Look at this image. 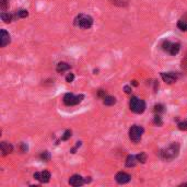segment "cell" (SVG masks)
I'll return each mask as SVG.
<instances>
[{
    "label": "cell",
    "mask_w": 187,
    "mask_h": 187,
    "mask_svg": "<svg viewBox=\"0 0 187 187\" xmlns=\"http://www.w3.org/2000/svg\"><path fill=\"white\" fill-rule=\"evenodd\" d=\"M104 104L105 105H107V106H112V105H114V104L116 103V99L114 96H111V95H106V96L104 97Z\"/></svg>",
    "instance_id": "cell-15"
},
{
    "label": "cell",
    "mask_w": 187,
    "mask_h": 187,
    "mask_svg": "<svg viewBox=\"0 0 187 187\" xmlns=\"http://www.w3.org/2000/svg\"><path fill=\"white\" fill-rule=\"evenodd\" d=\"M28 16H29V12L26 11V10H19L16 13V18H26Z\"/></svg>",
    "instance_id": "cell-18"
},
{
    "label": "cell",
    "mask_w": 187,
    "mask_h": 187,
    "mask_svg": "<svg viewBox=\"0 0 187 187\" xmlns=\"http://www.w3.org/2000/svg\"><path fill=\"white\" fill-rule=\"evenodd\" d=\"M177 26H178V29H180V31H187V21L184 20V19L182 18L180 21H178Z\"/></svg>",
    "instance_id": "cell-17"
},
{
    "label": "cell",
    "mask_w": 187,
    "mask_h": 187,
    "mask_svg": "<svg viewBox=\"0 0 187 187\" xmlns=\"http://www.w3.org/2000/svg\"><path fill=\"white\" fill-rule=\"evenodd\" d=\"M99 96H101V97H105L106 95H105V91L104 90H100V92H99Z\"/></svg>",
    "instance_id": "cell-29"
},
{
    "label": "cell",
    "mask_w": 187,
    "mask_h": 187,
    "mask_svg": "<svg viewBox=\"0 0 187 187\" xmlns=\"http://www.w3.org/2000/svg\"><path fill=\"white\" fill-rule=\"evenodd\" d=\"M83 100V95H74L71 93H67L64 96V103L67 105V106H73L79 104Z\"/></svg>",
    "instance_id": "cell-6"
},
{
    "label": "cell",
    "mask_w": 187,
    "mask_h": 187,
    "mask_svg": "<svg viewBox=\"0 0 187 187\" xmlns=\"http://www.w3.org/2000/svg\"><path fill=\"white\" fill-rule=\"evenodd\" d=\"M10 43V35L6 30H1L0 32V46L5 47Z\"/></svg>",
    "instance_id": "cell-11"
},
{
    "label": "cell",
    "mask_w": 187,
    "mask_h": 187,
    "mask_svg": "<svg viewBox=\"0 0 187 187\" xmlns=\"http://www.w3.org/2000/svg\"><path fill=\"white\" fill-rule=\"evenodd\" d=\"M74 24L81 29H90L93 24V19L87 14H79L74 20Z\"/></svg>",
    "instance_id": "cell-3"
},
{
    "label": "cell",
    "mask_w": 187,
    "mask_h": 187,
    "mask_svg": "<svg viewBox=\"0 0 187 187\" xmlns=\"http://www.w3.org/2000/svg\"><path fill=\"white\" fill-rule=\"evenodd\" d=\"M87 180H84V178L82 177V176L78 175V174H74V175H72L71 177L69 178V184L71 185V186H81V185H83L84 183H86Z\"/></svg>",
    "instance_id": "cell-9"
},
{
    "label": "cell",
    "mask_w": 187,
    "mask_h": 187,
    "mask_svg": "<svg viewBox=\"0 0 187 187\" xmlns=\"http://www.w3.org/2000/svg\"><path fill=\"white\" fill-rule=\"evenodd\" d=\"M0 8L2 11L7 10L9 8V0H0Z\"/></svg>",
    "instance_id": "cell-19"
},
{
    "label": "cell",
    "mask_w": 187,
    "mask_h": 187,
    "mask_svg": "<svg viewBox=\"0 0 187 187\" xmlns=\"http://www.w3.org/2000/svg\"><path fill=\"white\" fill-rule=\"evenodd\" d=\"M180 186H187V183H183V184H180Z\"/></svg>",
    "instance_id": "cell-30"
},
{
    "label": "cell",
    "mask_w": 187,
    "mask_h": 187,
    "mask_svg": "<svg viewBox=\"0 0 187 187\" xmlns=\"http://www.w3.org/2000/svg\"><path fill=\"white\" fill-rule=\"evenodd\" d=\"M161 47L165 53L170 54V55H176L180 51V44L178 43H174L171 41H163L161 44Z\"/></svg>",
    "instance_id": "cell-4"
},
{
    "label": "cell",
    "mask_w": 187,
    "mask_h": 187,
    "mask_svg": "<svg viewBox=\"0 0 187 187\" xmlns=\"http://www.w3.org/2000/svg\"><path fill=\"white\" fill-rule=\"evenodd\" d=\"M69 69H70V65H68L67 62H59L57 65V68H56V70H57L58 72L67 71V70Z\"/></svg>",
    "instance_id": "cell-14"
},
{
    "label": "cell",
    "mask_w": 187,
    "mask_h": 187,
    "mask_svg": "<svg viewBox=\"0 0 187 187\" xmlns=\"http://www.w3.org/2000/svg\"><path fill=\"white\" fill-rule=\"evenodd\" d=\"M136 157H137V160H138L139 162H141V163H145V162L147 161V155H145V153H143V152L137 154Z\"/></svg>",
    "instance_id": "cell-20"
},
{
    "label": "cell",
    "mask_w": 187,
    "mask_h": 187,
    "mask_svg": "<svg viewBox=\"0 0 187 187\" xmlns=\"http://www.w3.org/2000/svg\"><path fill=\"white\" fill-rule=\"evenodd\" d=\"M66 80H67V82H72V81L74 80V76H73V73H69L67 76V78H66Z\"/></svg>",
    "instance_id": "cell-26"
},
{
    "label": "cell",
    "mask_w": 187,
    "mask_h": 187,
    "mask_svg": "<svg viewBox=\"0 0 187 187\" xmlns=\"http://www.w3.org/2000/svg\"><path fill=\"white\" fill-rule=\"evenodd\" d=\"M129 106H130V109H131L134 113L141 114V113H143L145 109V103L143 100L139 99V97H137V96H134V97H131V100H130Z\"/></svg>",
    "instance_id": "cell-2"
},
{
    "label": "cell",
    "mask_w": 187,
    "mask_h": 187,
    "mask_svg": "<svg viewBox=\"0 0 187 187\" xmlns=\"http://www.w3.org/2000/svg\"><path fill=\"white\" fill-rule=\"evenodd\" d=\"M178 153H180V145L177 142H173L160 151V158L164 161H172L177 157Z\"/></svg>",
    "instance_id": "cell-1"
},
{
    "label": "cell",
    "mask_w": 187,
    "mask_h": 187,
    "mask_svg": "<svg viewBox=\"0 0 187 187\" xmlns=\"http://www.w3.org/2000/svg\"><path fill=\"white\" fill-rule=\"evenodd\" d=\"M183 68H185V69L187 70V55H186V57L183 59Z\"/></svg>",
    "instance_id": "cell-27"
},
{
    "label": "cell",
    "mask_w": 187,
    "mask_h": 187,
    "mask_svg": "<svg viewBox=\"0 0 187 187\" xmlns=\"http://www.w3.org/2000/svg\"><path fill=\"white\" fill-rule=\"evenodd\" d=\"M154 113H157L158 115H159L160 113H162V112H164V106L162 105V104H158V105H155L154 106Z\"/></svg>",
    "instance_id": "cell-21"
},
{
    "label": "cell",
    "mask_w": 187,
    "mask_h": 187,
    "mask_svg": "<svg viewBox=\"0 0 187 187\" xmlns=\"http://www.w3.org/2000/svg\"><path fill=\"white\" fill-rule=\"evenodd\" d=\"M14 16L11 13H9V12H2L1 13V19H2V21H5L6 23H10L12 20H13Z\"/></svg>",
    "instance_id": "cell-16"
},
{
    "label": "cell",
    "mask_w": 187,
    "mask_h": 187,
    "mask_svg": "<svg viewBox=\"0 0 187 187\" xmlns=\"http://www.w3.org/2000/svg\"><path fill=\"white\" fill-rule=\"evenodd\" d=\"M161 77L167 84H172L178 79V74L176 72H161Z\"/></svg>",
    "instance_id": "cell-7"
},
{
    "label": "cell",
    "mask_w": 187,
    "mask_h": 187,
    "mask_svg": "<svg viewBox=\"0 0 187 187\" xmlns=\"http://www.w3.org/2000/svg\"><path fill=\"white\" fill-rule=\"evenodd\" d=\"M115 180L116 182L119 183V184H126V183H128L131 180V176H130L129 174L125 173V172H119V173L116 174Z\"/></svg>",
    "instance_id": "cell-10"
},
{
    "label": "cell",
    "mask_w": 187,
    "mask_h": 187,
    "mask_svg": "<svg viewBox=\"0 0 187 187\" xmlns=\"http://www.w3.org/2000/svg\"><path fill=\"white\" fill-rule=\"evenodd\" d=\"M41 159L44 160V161H49V159H51V155H49V153L47 152V151H45V152H43L41 154Z\"/></svg>",
    "instance_id": "cell-22"
},
{
    "label": "cell",
    "mask_w": 187,
    "mask_h": 187,
    "mask_svg": "<svg viewBox=\"0 0 187 187\" xmlns=\"http://www.w3.org/2000/svg\"><path fill=\"white\" fill-rule=\"evenodd\" d=\"M125 92H126V93H127V94H129V93L130 92H131V88H130V87H128V86H126V87H125Z\"/></svg>",
    "instance_id": "cell-28"
},
{
    "label": "cell",
    "mask_w": 187,
    "mask_h": 187,
    "mask_svg": "<svg viewBox=\"0 0 187 187\" xmlns=\"http://www.w3.org/2000/svg\"><path fill=\"white\" fill-rule=\"evenodd\" d=\"M137 157H135V155H128L127 159H126V166L127 167H132V166H135L137 164Z\"/></svg>",
    "instance_id": "cell-13"
},
{
    "label": "cell",
    "mask_w": 187,
    "mask_h": 187,
    "mask_svg": "<svg viewBox=\"0 0 187 187\" xmlns=\"http://www.w3.org/2000/svg\"><path fill=\"white\" fill-rule=\"evenodd\" d=\"M71 137V131L70 130H66L65 134H64V136H62V140H68V139Z\"/></svg>",
    "instance_id": "cell-24"
},
{
    "label": "cell",
    "mask_w": 187,
    "mask_h": 187,
    "mask_svg": "<svg viewBox=\"0 0 187 187\" xmlns=\"http://www.w3.org/2000/svg\"><path fill=\"white\" fill-rule=\"evenodd\" d=\"M154 124H157V125H162V120H161V117H160V115H155V117H154Z\"/></svg>",
    "instance_id": "cell-25"
},
{
    "label": "cell",
    "mask_w": 187,
    "mask_h": 187,
    "mask_svg": "<svg viewBox=\"0 0 187 187\" xmlns=\"http://www.w3.org/2000/svg\"><path fill=\"white\" fill-rule=\"evenodd\" d=\"M34 178L41 183H48L49 180H51V173L48 171L37 172V173L34 174Z\"/></svg>",
    "instance_id": "cell-8"
},
{
    "label": "cell",
    "mask_w": 187,
    "mask_h": 187,
    "mask_svg": "<svg viewBox=\"0 0 187 187\" xmlns=\"http://www.w3.org/2000/svg\"><path fill=\"white\" fill-rule=\"evenodd\" d=\"M12 145L8 142H1V152L3 155H7L12 152Z\"/></svg>",
    "instance_id": "cell-12"
},
{
    "label": "cell",
    "mask_w": 187,
    "mask_h": 187,
    "mask_svg": "<svg viewBox=\"0 0 187 187\" xmlns=\"http://www.w3.org/2000/svg\"><path fill=\"white\" fill-rule=\"evenodd\" d=\"M142 135H143V128L141 126H132L131 128L129 129V138L131 141L134 142H139L142 138Z\"/></svg>",
    "instance_id": "cell-5"
},
{
    "label": "cell",
    "mask_w": 187,
    "mask_h": 187,
    "mask_svg": "<svg viewBox=\"0 0 187 187\" xmlns=\"http://www.w3.org/2000/svg\"><path fill=\"white\" fill-rule=\"evenodd\" d=\"M178 128L180 130H187V120H184V122H180L178 124Z\"/></svg>",
    "instance_id": "cell-23"
},
{
    "label": "cell",
    "mask_w": 187,
    "mask_h": 187,
    "mask_svg": "<svg viewBox=\"0 0 187 187\" xmlns=\"http://www.w3.org/2000/svg\"><path fill=\"white\" fill-rule=\"evenodd\" d=\"M183 19H184V20H186V21H187V13H186V14H185V16H183Z\"/></svg>",
    "instance_id": "cell-31"
}]
</instances>
